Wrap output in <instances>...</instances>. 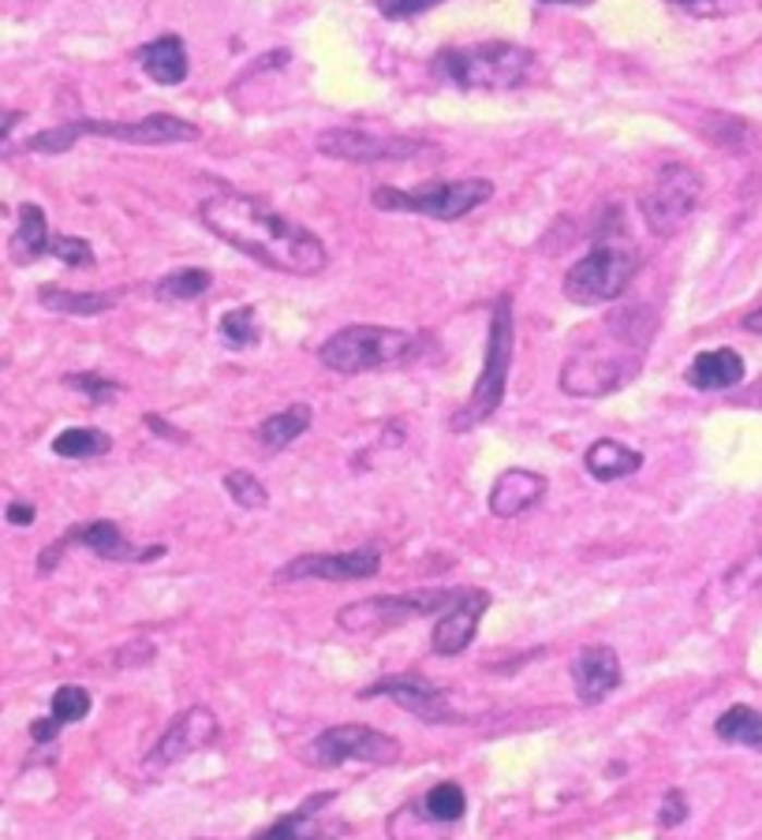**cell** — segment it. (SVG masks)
Returning a JSON list of instances; mask_svg holds the SVG:
<instances>
[{
  "mask_svg": "<svg viewBox=\"0 0 762 840\" xmlns=\"http://www.w3.org/2000/svg\"><path fill=\"white\" fill-rule=\"evenodd\" d=\"M382 568V549H344V553H303L277 568V583H300V580H326V583H355L371 580Z\"/></svg>",
  "mask_w": 762,
  "mask_h": 840,
  "instance_id": "obj_12",
  "label": "cell"
},
{
  "mask_svg": "<svg viewBox=\"0 0 762 840\" xmlns=\"http://www.w3.org/2000/svg\"><path fill=\"white\" fill-rule=\"evenodd\" d=\"M542 4H583V0H542Z\"/></svg>",
  "mask_w": 762,
  "mask_h": 840,
  "instance_id": "obj_44",
  "label": "cell"
},
{
  "mask_svg": "<svg viewBox=\"0 0 762 840\" xmlns=\"http://www.w3.org/2000/svg\"><path fill=\"white\" fill-rule=\"evenodd\" d=\"M49 255L60 258L64 266H94V247L86 240H78V235H52L49 240Z\"/></svg>",
  "mask_w": 762,
  "mask_h": 840,
  "instance_id": "obj_34",
  "label": "cell"
},
{
  "mask_svg": "<svg viewBox=\"0 0 762 840\" xmlns=\"http://www.w3.org/2000/svg\"><path fill=\"white\" fill-rule=\"evenodd\" d=\"M486 609H489V594L479 591V586H468L457 606L445 609L442 617H437L434 635H431L434 654H442V658H457V654L468 650L471 638H475V632H479V624H483Z\"/></svg>",
  "mask_w": 762,
  "mask_h": 840,
  "instance_id": "obj_16",
  "label": "cell"
},
{
  "mask_svg": "<svg viewBox=\"0 0 762 840\" xmlns=\"http://www.w3.org/2000/svg\"><path fill=\"white\" fill-rule=\"evenodd\" d=\"M138 60H143V72L161 86H177L188 78V49L177 34L154 38L150 46L138 49Z\"/></svg>",
  "mask_w": 762,
  "mask_h": 840,
  "instance_id": "obj_23",
  "label": "cell"
},
{
  "mask_svg": "<svg viewBox=\"0 0 762 840\" xmlns=\"http://www.w3.org/2000/svg\"><path fill=\"white\" fill-rule=\"evenodd\" d=\"M639 269V255L628 243H598L591 255H583L565 273V295L580 306L609 303L632 284Z\"/></svg>",
  "mask_w": 762,
  "mask_h": 840,
  "instance_id": "obj_9",
  "label": "cell"
},
{
  "mask_svg": "<svg viewBox=\"0 0 762 840\" xmlns=\"http://www.w3.org/2000/svg\"><path fill=\"white\" fill-rule=\"evenodd\" d=\"M434 4H442V0H374V8L385 20H411V15L431 12Z\"/></svg>",
  "mask_w": 762,
  "mask_h": 840,
  "instance_id": "obj_37",
  "label": "cell"
},
{
  "mask_svg": "<svg viewBox=\"0 0 762 840\" xmlns=\"http://www.w3.org/2000/svg\"><path fill=\"white\" fill-rule=\"evenodd\" d=\"M20 120H23L20 109H0V138H4L15 124H20Z\"/></svg>",
  "mask_w": 762,
  "mask_h": 840,
  "instance_id": "obj_40",
  "label": "cell"
},
{
  "mask_svg": "<svg viewBox=\"0 0 762 840\" xmlns=\"http://www.w3.org/2000/svg\"><path fill=\"white\" fill-rule=\"evenodd\" d=\"M221 340L229 348H254L258 344V321H254V306H235L221 318Z\"/></svg>",
  "mask_w": 762,
  "mask_h": 840,
  "instance_id": "obj_32",
  "label": "cell"
},
{
  "mask_svg": "<svg viewBox=\"0 0 762 840\" xmlns=\"http://www.w3.org/2000/svg\"><path fill=\"white\" fill-rule=\"evenodd\" d=\"M751 575H755V583L762 580V549H759V557L751 560Z\"/></svg>",
  "mask_w": 762,
  "mask_h": 840,
  "instance_id": "obj_43",
  "label": "cell"
},
{
  "mask_svg": "<svg viewBox=\"0 0 762 840\" xmlns=\"http://www.w3.org/2000/svg\"><path fill=\"white\" fill-rule=\"evenodd\" d=\"M83 135L112 138V143H128V146H172V143H191V138H198V127L191 124V120L172 117V112H154V117H146V120H135V124L75 120V124H64V127L38 131L34 138H26V150L31 154H64V150H72Z\"/></svg>",
  "mask_w": 762,
  "mask_h": 840,
  "instance_id": "obj_4",
  "label": "cell"
},
{
  "mask_svg": "<svg viewBox=\"0 0 762 840\" xmlns=\"http://www.w3.org/2000/svg\"><path fill=\"white\" fill-rule=\"evenodd\" d=\"M332 800H337L332 792H314V795H306L300 807L288 811V815H280L274 826L262 829V833L251 837V840H337V837H344V833H348L344 821L322 818V811H326Z\"/></svg>",
  "mask_w": 762,
  "mask_h": 840,
  "instance_id": "obj_18",
  "label": "cell"
},
{
  "mask_svg": "<svg viewBox=\"0 0 762 840\" xmlns=\"http://www.w3.org/2000/svg\"><path fill=\"white\" fill-rule=\"evenodd\" d=\"M494 195L489 180H452V183H423V187H374V206L389 209V214H423L434 221H457V217L471 214Z\"/></svg>",
  "mask_w": 762,
  "mask_h": 840,
  "instance_id": "obj_8",
  "label": "cell"
},
{
  "mask_svg": "<svg viewBox=\"0 0 762 840\" xmlns=\"http://www.w3.org/2000/svg\"><path fill=\"white\" fill-rule=\"evenodd\" d=\"M374 695L392 698L400 710H408L411 717H419V721H426V725L460 721V710L452 706V698L445 695V691L431 687L423 677H385L363 691V698H374Z\"/></svg>",
  "mask_w": 762,
  "mask_h": 840,
  "instance_id": "obj_14",
  "label": "cell"
},
{
  "mask_svg": "<svg viewBox=\"0 0 762 840\" xmlns=\"http://www.w3.org/2000/svg\"><path fill=\"white\" fill-rule=\"evenodd\" d=\"M60 736V721H57V717H38V721H34L31 725V740L34 743H52V740H57Z\"/></svg>",
  "mask_w": 762,
  "mask_h": 840,
  "instance_id": "obj_38",
  "label": "cell"
},
{
  "mask_svg": "<svg viewBox=\"0 0 762 840\" xmlns=\"http://www.w3.org/2000/svg\"><path fill=\"white\" fill-rule=\"evenodd\" d=\"M206 288H209V273H206V269H177V273L157 280L154 295L161 303H191V300H198Z\"/></svg>",
  "mask_w": 762,
  "mask_h": 840,
  "instance_id": "obj_30",
  "label": "cell"
},
{
  "mask_svg": "<svg viewBox=\"0 0 762 840\" xmlns=\"http://www.w3.org/2000/svg\"><path fill=\"white\" fill-rule=\"evenodd\" d=\"M685 818H688V795L680 792V789H669V792L662 795L658 826L662 829H677V826H685Z\"/></svg>",
  "mask_w": 762,
  "mask_h": 840,
  "instance_id": "obj_36",
  "label": "cell"
},
{
  "mask_svg": "<svg viewBox=\"0 0 762 840\" xmlns=\"http://www.w3.org/2000/svg\"><path fill=\"white\" fill-rule=\"evenodd\" d=\"M146 426H154V430L161 434V437H177V441H183V434L177 430V426L161 423V418H157V415H146Z\"/></svg>",
  "mask_w": 762,
  "mask_h": 840,
  "instance_id": "obj_41",
  "label": "cell"
},
{
  "mask_svg": "<svg viewBox=\"0 0 762 840\" xmlns=\"http://www.w3.org/2000/svg\"><path fill=\"white\" fill-rule=\"evenodd\" d=\"M64 385L68 389H78V392H86V397L94 400V404H105V400H112L117 397L124 385L120 381H112V378H101V374H68L64 378Z\"/></svg>",
  "mask_w": 762,
  "mask_h": 840,
  "instance_id": "obj_35",
  "label": "cell"
},
{
  "mask_svg": "<svg viewBox=\"0 0 762 840\" xmlns=\"http://www.w3.org/2000/svg\"><path fill=\"white\" fill-rule=\"evenodd\" d=\"M4 520L12 523V527H31L34 523V504H26V501H12L4 509Z\"/></svg>",
  "mask_w": 762,
  "mask_h": 840,
  "instance_id": "obj_39",
  "label": "cell"
},
{
  "mask_svg": "<svg viewBox=\"0 0 762 840\" xmlns=\"http://www.w3.org/2000/svg\"><path fill=\"white\" fill-rule=\"evenodd\" d=\"M468 586H426L408 594H378V598H359L337 609V628L352 635H382L389 628H400L419 617H442L463 598Z\"/></svg>",
  "mask_w": 762,
  "mask_h": 840,
  "instance_id": "obj_5",
  "label": "cell"
},
{
  "mask_svg": "<svg viewBox=\"0 0 762 840\" xmlns=\"http://www.w3.org/2000/svg\"><path fill=\"white\" fill-rule=\"evenodd\" d=\"M306 430H311V407L292 404V407L277 411V415L262 418L258 430H254V441H258L266 452H280V449H288L295 437H303Z\"/></svg>",
  "mask_w": 762,
  "mask_h": 840,
  "instance_id": "obj_26",
  "label": "cell"
},
{
  "mask_svg": "<svg viewBox=\"0 0 762 840\" xmlns=\"http://www.w3.org/2000/svg\"><path fill=\"white\" fill-rule=\"evenodd\" d=\"M400 758V740L378 732L371 725H332L311 743V763L322 769H337L344 763L363 766H392Z\"/></svg>",
  "mask_w": 762,
  "mask_h": 840,
  "instance_id": "obj_10",
  "label": "cell"
},
{
  "mask_svg": "<svg viewBox=\"0 0 762 840\" xmlns=\"http://www.w3.org/2000/svg\"><path fill=\"white\" fill-rule=\"evenodd\" d=\"M60 546H83L90 549L94 557L101 560H117V564H146V560H161L165 557V546H150V549H138L131 546L124 538V531L117 527L112 520H90V523H78V527H68Z\"/></svg>",
  "mask_w": 762,
  "mask_h": 840,
  "instance_id": "obj_17",
  "label": "cell"
},
{
  "mask_svg": "<svg viewBox=\"0 0 762 840\" xmlns=\"http://www.w3.org/2000/svg\"><path fill=\"white\" fill-rule=\"evenodd\" d=\"M225 489H229V497L240 509H266L269 501L266 486H262L251 471H229V475H225Z\"/></svg>",
  "mask_w": 762,
  "mask_h": 840,
  "instance_id": "obj_33",
  "label": "cell"
},
{
  "mask_svg": "<svg viewBox=\"0 0 762 840\" xmlns=\"http://www.w3.org/2000/svg\"><path fill=\"white\" fill-rule=\"evenodd\" d=\"M217 736H221V721L214 717V710H209V706H188V710L161 732V740L150 747L146 769L177 766L188 755H195V751L214 747Z\"/></svg>",
  "mask_w": 762,
  "mask_h": 840,
  "instance_id": "obj_13",
  "label": "cell"
},
{
  "mask_svg": "<svg viewBox=\"0 0 762 840\" xmlns=\"http://www.w3.org/2000/svg\"><path fill=\"white\" fill-rule=\"evenodd\" d=\"M743 381V358L733 352V348H714V352H703L691 358L688 366V385L703 392H717V389H733V385Z\"/></svg>",
  "mask_w": 762,
  "mask_h": 840,
  "instance_id": "obj_21",
  "label": "cell"
},
{
  "mask_svg": "<svg viewBox=\"0 0 762 840\" xmlns=\"http://www.w3.org/2000/svg\"><path fill=\"white\" fill-rule=\"evenodd\" d=\"M717 740L725 743H740V747H751L762 755V714L755 706H729L722 717L714 721Z\"/></svg>",
  "mask_w": 762,
  "mask_h": 840,
  "instance_id": "obj_27",
  "label": "cell"
},
{
  "mask_svg": "<svg viewBox=\"0 0 762 840\" xmlns=\"http://www.w3.org/2000/svg\"><path fill=\"white\" fill-rule=\"evenodd\" d=\"M49 240H52V232H49V221H46V214H41V206H34V203H23L20 206V229H15V235H12V258H15V266H31L34 258H41V255H49Z\"/></svg>",
  "mask_w": 762,
  "mask_h": 840,
  "instance_id": "obj_25",
  "label": "cell"
},
{
  "mask_svg": "<svg viewBox=\"0 0 762 840\" xmlns=\"http://www.w3.org/2000/svg\"><path fill=\"white\" fill-rule=\"evenodd\" d=\"M743 329H748V332H762V306H759V311H751L748 318H743Z\"/></svg>",
  "mask_w": 762,
  "mask_h": 840,
  "instance_id": "obj_42",
  "label": "cell"
},
{
  "mask_svg": "<svg viewBox=\"0 0 762 840\" xmlns=\"http://www.w3.org/2000/svg\"><path fill=\"white\" fill-rule=\"evenodd\" d=\"M699 191H703V180H699L696 169L688 165H665L654 180V187L646 191L643 198V214L651 232L658 235H673L680 229V221H688L691 209L699 206Z\"/></svg>",
  "mask_w": 762,
  "mask_h": 840,
  "instance_id": "obj_11",
  "label": "cell"
},
{
  "mask_svg": "<svg viewBox=\"0 0 762 840\" xmlns=\"http://www.w3.org/2000/svg\"><path fill=\"white\" fill-rule=\"evenodd\" d=\"M546 494V478L539 471H528V467H508L501 471V478L489 489V512L497 520H516L531 509V504L542 501Z\"/></svg>",
  "mask_w": 762,
  "mask_h": 840,
  "instance_id": "obj_20",
  "label": "cell"
},
{
  "mask_svg": "<svg viewBox=\"0 0 762 840\" xmlns=\"http://www.w3.org/2000/svg\"><path fill=\"white\" fill-rule=\"evenodd\" d=\"M38 303L52 314H75V318H94L120 303V292H72V288H38Z\"/></svg>",
  "mask_w": 762,
  "mask_h": 840,
  "instance_id": "obj_24",
  "label": "cell"
},
{
  "mask_svg": "<svg viewBox=\"0 0 762 840\" xmlns=\"http://www.w3.org/2000/svg\"><path fill=\"white\" fill-rule=\"evenodd\" d=\"M531 68V49L512 46V41H483V46L442 49L431 72L460 90H508V86H520Z\"/></svg>",
  "mask_w": 762,
  "mask_h": 840,
  "instance_id": "obj_3",
  "label": "cell"
},
{
  "mask_svg": "<svg viewBox=\"0 0 762 840\" xmlns=\"http://www.w3.org/2000/svg\"><path fill=\"white\" fill-rule=\"evenodd\" d=\"M419 337H411L408 329H389V326H348L322 344V366L337 374H366V370H385V366H400L415 355Z\"/></svg>",
  "mask_w": 762,
  "mask_h": 840,
  "instance_id": "obj_6",
  "label": "cell"
},
{
  "mask_svg": "<svg viewBox=\"0 0 762 840\" xmlns=\"http://www.w3.org/2000/svg\"><path fill=\"white\" fill-rule=\"evenodd\" d=\"M112 449V437L105 430H94V426H68L52 437V452L64 460H94L105 456Z\"/></svg>",
  "mask_w": 762,
  "mask_h": 840,
  "instance_id": "obj_28",
  "label": "cell"
},
{
  "mask_svg": "<svg viewBox=\"0 0 762 840\" xmlns=\"http://www.w3.org/2000/svg\"><path fill=\"white\" fill-rule=\"evenodd\" d=\"M423 150V143H411V138H382L371 131L359 127H332L318 135V154L337 157V161H400V157H415Z\"/></svg>",
  "mask_w": 762,
  "mask_h": 840,
  "instance_id": "obj_15",
  "label": "cell"
},
{
  "mask_svg": "<svg viewBox=\"0 0 762 840\" xmlns=\"http://www.w3.org/2000/svg\"><path fill=\"white\" fill-rule=\"evenodd\" d=\"M90 691L78 687V684H64L52 691V703H49V714L57 717L60 725H72V721H83L90 714Z\"/></svg>",
  "mask_w": 762,
  "mask_h": 840,
  "instance_id": "obj_31",
  "label": "cell"
},
{
  "mask_svg": "<svg viewBox=\"0 0 762 840\" xmlns=\"http://www.w3.org/2000/svg\"><path fill=\"white\" fill-rule=\"evenodd\" d=\"M198 217L217 240H225L229 247L262 261V266L277 269V273L314 277L329 261L318 235L251 195H217L203 203Z\"/></svg>",
  "mask_w": 762,
  "mask_h": 840,
  "instance_id": "obj_1",
  "label": "cell"
},
{
  "mask_svg": "<svg viewBox=\"0 0 762 840\" xmlns=\"http://www.w3.org/2000/svg\"><path fill=\"white\" fill-rule=\"evenodd\" d=\"M583 467L586 475L598 478V483H617V478L636 475V471L643 467V456H639L636 449H628V445L613 441V437H602V441H594L591 449H586Z\"/></svg>",
  "mask_w": 762,
  "mask_h": 840,
  "instance_id": "obj_22",
  "label": "cell"
},
{
  "mask_svg": "<svg viewBox=\"0 0 762 840\" xmlns=\"http://www.w3.org/2000/svg\"><path fill=\"white\" fill-rule=\"evenodd\" d=\"M609 344H594L576 352L560 370V389L568 397H609L620 385H628L639 374L646 337L632 332V314L628 318H609Z\"/></svg>",
  "mask_w": 762,
  "mask_h": 840,
  "instance_id": "obj_2",
  "label": "cell"
},
{
  "mask_svg": "<svg viewBox=\"0 0 762 840\" xmlns=\"http://www.w3.org/2000/svg\"><path fill=\"white\" fill-rule=\"evenodd\" d=\"M419 803H423L426 815L442 821V826H457V821L468 815V792H463L457 781H437Z\"/></svg>",
  "mask_w": 762,
  "mask_h": 840,
  "instance_id": "obj_29",
  "label": "cell"
},
{
  "mask_svg": "<svg viewBox=\"0 0 762 840\" xmlns=\"http://www.w3.org/2000/svg\"><path fill=\"white\" fill-rule=\"evenodd\" d=\"M512 295H501L489 314V337H486V355H483V374H479L475 389H471L468 404L452 415V430H471V426L486 423L505 400L508 389V366H512Z\"/></svg>",
  "mask_w": 762,
  "mask_h": 840,
  "instance_id": "obj_7",
  "label": "cell"
},
{
  "mask_svg": "<svg viewBox=\"0 0 762 840\" xmlns=\"http://www.w3.org/2000/svg\"><path fill=\"white\" fill-rule=\"evenodd\" d=\"M572 684L580 703L594 706L620 687V658L613 646H586L572 661Z\"/></svg>",
  "mask_w": 762,
  "mask_h": 840,
  "instance_id": "obj_19",
  "label": "cell"
}]
</instances>
